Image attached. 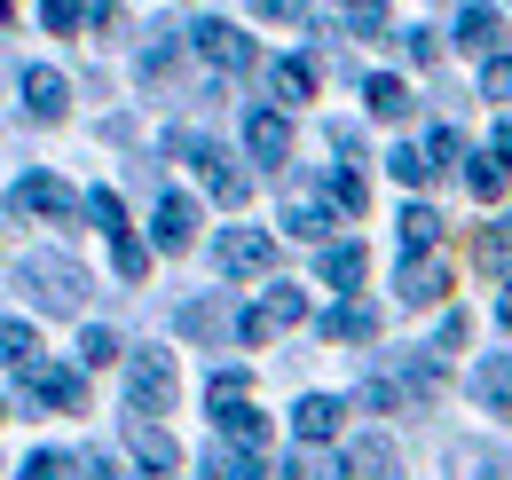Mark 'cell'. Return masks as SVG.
Returning <instances> with one entry per match:
<instances>
[{"mask_svg": "<svg viewBox=\"0 0 512 480\" xmlns=\"http://www.w3.org/2000/svg\"><path fill=\"white\" fill-rule=\"evenodd\" d=\"M16 284H24L32 300L48 307V315H79V307H87V276L71 268L64 252H24V268H16Z\"/></svg>", "mask_w": 512, "mask_h": 480, "instance_id": "obj_1", "label": "cell"}, {"mask_svg": "<svg viewBox=\"0 0 512 480\" xmlns=\"http://www.w3.org/2000/svg\"><path fill=\"white\" fill-rule=\"evenodd\" d=\"M292 323H308V300H300L292 284H276L260 307L237 315V339H245V347H268V339H276V331H292Z\"/></svg>", "mask_w": 512, "mask_h": 480, "instance_id": "obj_2", "label": "cell"}, {"mask_svg": "<svg viewBox=\"0 0 512 480\" xmlns=\"http://www.w3.org/2000/svg\"><path fill=\"white\" fill-rule=\"evenodd\" d=\"M174 150H182V158H190L197 174H205V189H213L221 205H245V197H253V181L237 174V166H229V158H221V150H213L205 134H174Z\"/></svg>", "mask_w": 512, "mask_h": 480, "instance_id": "obj_3", "label": "cell"}, {"mask_svg": "<svg viewBox=\"0 0 512 480\" xmlns=\"http://www.w3.org/2000/svg\"><path fill=\"white\" fill-rule=\"evenodd\" d=\"M213 268L221 276H268L276 268V237L268 229H229V237L213 244Z\"/></svg>", "mask_w": 512, "mask_h": 480, "instance_id": "obj_4", "label": "cell"}, {"mask_svg": "<svg viewBox=\"0 0 512 480\" xmlns=\"http://www.w3.org/2000/svg\"><path fill=\"white\" fill-rule=\"evenodd\" d=\"M8 205H16V213H32V221H71V213H87V197H71L56 174H24Z\"/></svg>", "mask_w": 512, "mask_h": 480, "instance_id": "obj_5", "label": "cell"}, {"mask_svg": "<svg viewBox=\"0 0 512 480\" xmlns=\"http://www.w3.org/2000/svg\"><path fill=\"white\" fill-rule=\"evenodd\" d=\"M127 402L142 410V418H166V410H174V362H166V355H134Z\"/></svg>", "mask_w": 512, "mask_h": 480, "instance_id": "obj_6", "label": "cell"}, {"mask_svg": "<svg viewBox=\"0 0 512 480\" xmlns=\"http://www.w3.org/2000/svg\"><path fill=\"white\" fill-rule=\"evenodd\" d=\"M190 48H197L205 63H221V71H245V63H253V40H245L237 24H221V16H205V24H197Z\"/></svg>", "mask_w": 512, "mask_h": 480, "instance_id": "obj_7", "label": "cell"}, {"mask_svg": "<svg viewBox=\"0 0 512 480\" xmlns=\"http://www.w3.org/2000/svg\"><path fill=\"white\" fill-rule=\"evenodd\" d=\"M347 480H402V449L386 441V433H363V441H347Z\"/></svg>", "mask_w": 512, "mask_h": 480, "instance_id": "obj_8", "label": "cell"}, {"mask_svg": "<svg viewBox=\"0 0 512 480\" xmlns=\"http://www.w3.org/2000/svg\"><path fill=\"white\" fill-rule=\"evenodd\" d=\"M394 292H402V307H434L449 292V268L434 260V252H410V260H402V276H394Z\"/></svg>", "mask_w": 512, "mask_h": 480, "instance_id": "obj_9", "label": "cell"}, {"mask_svg": "<svg viewBox=\"0 0 512 480\" xmlns=\"http://www.w3.org/2000/svg\"><path fill=\"white\" fill-rule=\"evenodd\" d=\"M323 339H331V347H371V339H379V307L371 300H339L323 315Z\"/></svg>", "mask_w": 512, "mask_h": 480, "instance_id": "obj_10", "label": "cell"}, {"mask_svg": "<svg viewBox=\"0 0 512 480\" xmlns=\"http://www.w3.org/2000/svg\"><path fill=\"white\" fill-rule=\"evenodd\" d=\"M24 386H32V402H48V410H79V402H87V370H56V362L24 370Z\"/></svg>", "mask_w": 512, "mask_h": 480, "instance_id": "obj_11", "label": "cell"}, {"mask_svg": "<svg viewBox=\"0 0 512 480\" xmlns=\"http://www.w3.org/2000/svg\"><path fill=\"white\" fill-rule=\"evenodd\" d=\"M127 449H134V457H142V465H150L158 480H166L174 465H182V449H174V433H166L158 418H127Z\"/></svg>", "mask_w": 512, "mask_h": 480, "instance_id": "obj_12", "label": "cell"}, {"mask_svg": "<svg viewBox=\"0 0 512 480\" xmlns=\"http://www.w3.org/2000/svg\"><path fill=\"white\" fill-rule=\"evenodd\" d=\"M245 150H253L260 166H284V158H292V119H284V111H253V119H245Z\"/></svg>", "mask_w": 512, "mask_h": 480, "instance_id": "obj_13", "label": "cell"}, {"mask_svg": "<svg viewBox=\"0 0 512 480\" xmlns=\"http://www.w3.org/2000/svg\"><path fill=\"white\" fill-rule=\"evenodd\" d=\"M24 111H32L40 126H56L71 111V87L56 79V71H40V63H32V71H24Z\"/></svg>", "mask_w": 512, "mask_h": 480, "instance_id": "obj_14", "label": "cell"}, {"mask_svg": "<svg viewBox=\"0 0 512 480\" xmlns=\"http://www.w3.org/2000/svg\"><path fill=\"white\" fill-rule=\"evenodd\" d=\"M150 237H158V252H190L197 244V205L190 197H158V229H150Z\"/></svg>", "mask_w": 512, "mask_h": 480, "instance_id": "obj_15", "label": "cell"}, {"mask_svg": "<svg viewBox=\"0 0 512 480\" xmlns=\"http://www.w3.org/2000/svg\"><path fill=\"white\" fill-rule=\"evenodd\" d=\"M213 425H221V441H237V449H260V441H268V418H260L245 394H237V402H213Z\"/></svg>", "mask_w": 512, "mask_h": 480, "instance_id": "obj_16", "label": "cell"}, {"mask_svg": "<svg viewBox=\"0 0 512 480\" xmlns=\"http://www.w3.org/2000/svg\"><path fill=\"white\" fill-rule=\"evenodd\" d=\"M339 418H347V410H339L331 394H300V410H292V433L316 449V441H331V433H339Z\"/></svg>", "mask_w": 512, "mask_h": 480, "instance_id": "obj_17", "label": "cell"}, {"mask_svg": "<svg viewBox=\"0 0 512 480\" xmlns=\"http://www.w3.org/2000/svg\"><path fill=\"white\" fill-rule=\"evenodd\" d=\"M473 394H481L497 418H512V355H481V370H473Z\"/></svg>", "mask_w": 512, "mask_h": 480, "instance_id": "obj_18", "label": "cell"}, {"mask_svg": "<svg viewBox=\"0 0 512 480\" xmlns=\"http://www.w3.org/2000/svg\"><path fill=\"white\" fill-rule=\"evenodd\" d=\"M457 40H465L473 56H497V40H505V16H497V8H457Z\"/></svg>", "mask_w": 512, "mask_h": 480, "instance_id": "obj_19", "label": "cell"}, {"mask_svg": "<svg viewBox=\"0 0 512 480\" xmlns=\"http://www.w3.org/2000/svg\"><path fill=\"white\" fill-rule=\"evenodd\" d=\"M205 480H268L253 449H237V441H221V449H205Z\"/></svg>", "mask_w": 512, "mask_h": 480, "instance_id": "obj_20", "label": "cell"}, {"mask_svg": "<svg viewBox=\"0 0 512 480\" xmlns=\"http://www.w3.org/2000/svg\"><path fill=\"white\" fill-rule=\"evenodd\" d=\"M0 362L8 370H40V331L16 323V315H0Z\"/></svg>", "mask_w": 512, "mask_h": 480, "instance_id": "obj_21", "label": "cell"}, {"mask_svg": "<svg viewBox=\"0 0 512 480\" xmlns=\"http://www.w3.org/2000/svg\"><path fill=\"white\" fill-rule=\"evenodd\" d=\"M363 103H371V119H410V87H402L394 71H371V79H363Z\"/></svg>", "mask_w": 512, "mask_h": 480, "instance_id": "obj_22", "label": "cell"}, {"mask_svg": "<svg viewBox=\"0 0 512 480\" xmlns=\"http://www.w3.org/2000/svg\"><path fill=\"white\" fill-rule=\"evenodd\" d=\"M331 213H339V205H316V197H292V205H284V229H292V237H308V244H323L331 229H339Z\"/></svg>", "mask_w": 512, "mask_h": 480, "instance_id": "obj_23", "label": "cell"}, {"mask_svg": "<svg viewBox=\"0 0 512 480\" xmlns=\"http://www.w3.org/2000/svg\"><path fill=\"white\" fill-rule=\"evenodd\" d=\"M363 268H371V260H363V244H323V284L355 292V284H363Z\"/></svg>", "mask_w": 512, "mask_h": 480, "instance_id": "obj_24", "label": "cell"}, {"mask_svg": "<svg viewBox=\"0 0 512 480\" xmlns=\"http://www.w3.org/2000/svg\"><path fill=\"white\" fill-rule=\"evenodd\" d=\"M268 87H276L284 103H308V95H316V63H300V56L268 63Z\"/></svg>", "mask_w": 512, "mask_h": 480, "instance_id": "obj_25", "label": "cell"}, {"mask_svg": "<svg viewBox=\"0 0 512 480\" xmlns=\"http://www.w3.org/2000/svg\"><path fill=\"white\" fill-rule=\"evenodd\" d=\"M339 32H347V40H379L386 32V0H339Z\"/></svg>", "mask_w": 512, "mask_h": 480, "instance_id": "obj_26", "label": "cell"}, {"mask_svg": "<svg viewBox=\"0 0 512 480\" xmlns=\"http://www.w3.org/2000/svg\"><path fill=\"white\" fill-rule=\"evenodd\" d=\"M174 323H182V339H221V331H229V307L221 300H190Z\"/></svg>", "mask_w": 512, "mask_h": 480, "instance_id": "obj_27", "label": "cell"}, {"mask_svg": "<svg viewBox=\"0 0 512 480\" xmlns=\"http://www.w3.org/2000/svg\"><path fill=\"white\" fill-rule=\"evenodd\" d=\"M402 244H410V252H434V244H442V213H434V205H410V213H402Z\"/></svg>", "mask_w": 512, "mask_h": 480, "instance_id": "obj_28", "label": "cell"}, {"mask_svg": "<svg viewBox=\"0 0 512 480\" xmlns=\"http://www.w3.org/2000/svg\"><path fill=\"white\" fill-rule=\"evenodd\" d=\"M465 189H473L481 205H497V197H505V166H497V158H465Z\"/></svg>", "mask_w": 512, "mask_h": 480, "instance_id": "obj_29", "label": "cell"}, {"mask_svg": "<svg viewBox=\"0 0 512 480\" xmlns=\"http://www.w3.org/2000/svg\"><path fill=\"white\" fill-rule=\"evenodd\" d=\"M323 197H331L339 213H363V197H371V189H363V174H347V166H331V174H323Z\"/></svg>", "mask_w": 512, "mask_h": 480, "instance_id": "obj_30", "label": "cell"}, {"mask_svg": "<svg viewBox=\"0 0 512 480\" xmlns=\"http://www.w3.org/2000/svg\"><path fill=\"white\" fill-rule=\"evenodd\" d=\"M276 480H347V465H331V457H316V449H300V457H284V473Z\"/></svg>", "mask_w": 512, "mask_h": 480, "instance_id": "obj_31", "label": "cell"}, {"mask_svg": "<svg viewBox=\"0 0 512 480\" xmlns=\"http://www.w3.org/2000/svg\"><path fill=\"white\" fill-rule=\"evenodd\" d=\"M87 16H95V0H40V24L48 32H79Z\"/></svg>", "mask_w": 512, "mask_h": 480, "instance_id": "obj_32", "label": "cell"}, {"mask_svg": "<svg viewBox=\"0 0 512 480\" xmlns=\"http://www.w3.org/2000/svg\"><path fill=\"white\" fill-rule=\"evenodd\" d=\"M386 174H394V181H410V189H426V181H434V158H426V150H410V142H402V150H394V158H386Z\"/></svg>", "mask_w": 512, "mask_h": 480, "instance_id": "obj_33", "label": "cell"}, {"mask_svg": "<svg viewBox=\"0 0 512 480\" xmlns=\"http://www.w3.org/2000/svg\"><path fill=\"white\" fill-rule=\"evenodd\" d=\"M473 260H481V268H512V213H505V221H497L481 244H473Z\"/></svg>", "mask_w": 512, "mask_h": 480, "instance_id": "obj_34", "label": "cell"}, {"mask_svg": "<svg viewBox=\"0 0 512 480\" xmlns=\"http://www.w3.org/2000/svg\"><path fill=\"white\" fill-rule=\"evenodd\" d=\"M87 221H95V229H111V237H127V205H119L111 189H95V197H87Z\"/></svg>", "mask_w": 512, "mask_h": 480, "instance_id": "obj_35", "label": "cell"}, {"mask_svg": "<svg viewBox=\"0 0 512 480\" xmlns=\"http://www.w3.org/2000/svg\"><path fill=\"white\" fill-rule=\"evenodd\" d=\"M111 355H119V331H103V323H87V331H79V362L95 370V362H111Z\"/></svg>", "mask_w": 512, "mask_h": 480, "instance_id": "obj_36", "label": "cell"}, {"mask_svg": "<svg viewBox=\"0 0 512 480\" xmlns=\"http://www.w3.org/2000/svg\"><path fill=\"white\" fill-rule=\"evenodd\" d=\"M426 158H434V174H442V166H465V134H457V126H434Z\"/></svg>", "mask_w": 512, "mask_h": 480, "instance_id": "obj_37", "label": "cell"}, {"mask_svg": "<svg viewBox=\"0 0 512 480\" xmlns=\"http://www.w3.org/2000/svg\"><path fill=\"white\" fill-rule=\"evenodd\" d=\"M111 260H119V276H127V284H142V276H150V252H142L134 237H111Z\"/></svg>", "mask_w": 512, "mask_h": 480, "instance_id": "obj_38", "label": "cell"}, {"mask_svg": "<svg viewBox=\"0 0 512 480\" xmlns=\"http://www.w3.org/2000/svg\"><path fill=\"white\" fill-rule=\"evenodd\" d=\"M481 95H489V103H512V56L481 63Z\"/></svg>", "mask_w": 512, "mask_h": 480, "instance_id": "obj_39", "label": "cell"}, {"mask_svg": "<svg viewBox=\"0 0 512 480\" xmlns=\"http://www.w3.org/2000/svg\"><path fill=\"white\" fill-rule=\"evenodd\" d=\"M24 480H71V457L40 449V457H24Z\"/></svg>", "mask_w": 512, "mask_h": 480, "instance_id": "obj_40", "label": "cell"}, {"mask_svg": "<svg viewBox=\"0 0 512 480\" xmlns=\"http://www.w3.org/2000/svg\"><path fill=\"white\" fill-rule=\"evenodd\" d=\"M253 16H268V24H308V0H253Z\"/></svg>", "mask_w": 512, "mask_h": 480, "instance_id": "obj_41", "label": "cell"}, {"mask_svg": "<svg viewBox=\"0 0 512 480\" xmlns=\"http://www.w3.org/2000/svg\"><path fill=\"white\" fill-rule=\"evenodd\" d=\"M402 56H410V63H434V56H442V40L418 24V32H402Z\"/></svg>", "mask_w": 512, "mask_h": 480, "instance_id": "obj_42", "label": "cell"}, {"mask_svg": "<svg viewBox=\"0 0 512 480\" xmlns=\"http://www.w3.org/2000/svg\"><path fill=\"white\" fill-rule=\"evenodd\" d=\"M245 386H253V378H245V370H213V386H205V394H213V402H237V394H245Z\"/></svg>", "mask_w": 512, "mask_h": 480, "instance_id": "obj_43", "label": "cell"}, {"mask_svg": "<svg viewBox=\"0 0 512 480\" xmlns=\"http://www.w3.org/2000/svg\"><path fill=\"white\" fill-rule=\"evenodd\" d=\"M174 71V40H158V48H142V79H166Z\"/></svg>", "mask_w": 512, "mask_h": 480, "instance_id": "obj_44", "label": "cell"}, {"mask_svg": "<svg viewBox=\"0 0 512 480\" xmlns=\"http://www.w3.org/2000/svg\"><path fill=\"white\" fill-rule=\"evenodd\" d=\"M79 480H119V465H111L103 449H87V457H79Z\"/></svg>", "mask_w": 512, "mask_h": 480, "instance_id": "obj_45", "label": "cell"}, {"mask_svg": "<svg viewBox=\"0 0 512 480\" xmlns=\"http://www.w3.org/2000/svg\"><path fill=\"white\" fill-rule=\"evenodd\" d=\"M489 158H497V166L512 174V126H497V142H489Z\"/></svg>", "mask_w": 512, "mask_h": 480, "instance_id": "obj_46", "label": "cell"}, {"mask_svg": "<svg viewBox=\"0 0 512 480\" xmlns=\"http://www.w3.org/2000/svg\"><path fill=\"white\" fill-rule=\"evenodd\" d=\"M497 323H505V331H512V284H505V300H497Z\"/></svg>", "mask_w": 512, "mask_h": 480, "instance_id": "obj_47", "label": "cell"}, {"mask_svg": "<svg viewBox=\"0 0 512 480\" xmlns=\"http://www.w3.org/2000/svg\"><path fill=\"white\" fill-rule=\"evenodd\" d=\"M0 24H8V0H0Z\"/></svg>", "mask_w": 512, "mask_h": 480, "instance_id": "obj_48", "label": "cell"}]
</instances>
